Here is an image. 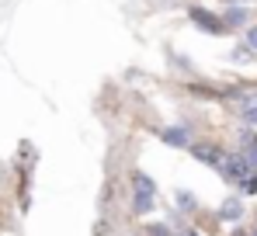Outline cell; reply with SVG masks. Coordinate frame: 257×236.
<instances>
[{
  "label": "cell",
  "mask_w": 257,
  "mask_h": 236,
  "mask_svg": "<svg viewBox=\"0 0 257 236\" xmlns=\"http://www.w3.org/2000/svg\"><path fill=\"white\" fill-rule=\"evenodd\" d=\"M132 205H136V212H150V208L157 205L153 181H150L146 174H139V177H136V184H132Z\"/></svg>",
  "instance_id": "obj_1"
},
{
  "label": "cell",
  "mask_w": 257,
  "mask_h": 236,
  "mask_svg": "<svg viewBox=\"0 0 257 236\" xmlns=\"http://www.w3.org/2000/svg\"><path fill=\"white\" fill-rule=\"evenodd\" d=\"M188 18H191L202 32H209V35H222V18H215L212 11H205V7H191Z\"/></svg>",
  "instance_id": "obj_2"
},
{
  "label": "cell",
  "mask_w": 257,
  "mask_h": 236,
  "mask_svg": "<svg viewBox=\"0 0 257 236\" xmlns=\"http://www.w3.org/2000/svg\"><path fill=\"white\" fill-rule=\"evenodd\" d=\"M219 170H222V177H229V181H243L250 167H247L243 157H222L219 160Z\"/></svg>",
  "instance_id": "obj_3"
},
{
  "label": "cell",
  "mask_w": 257,
  "mask_h": 236,
  "mask_svg": "<svg viewBox=\"0 0 257 236\" xmlns=\"http://www.w3.org/2000/svg\"><path fill=\"white\" fill-rule=\"evenodd\" d=\"M167 146H191V136H188V129H164V136H160Z\"/></svg>",
  "instance_id": "obj_4"
},
{
  "label": "cell",
  "mask_w": 257,
  "mask_h": 236,
  "mask_svg": "<svg viewBox=\"0 0 257 236\" xmlns=\"http://www.w3.org/2000/svg\"><path fill=\"white\" fill-rule=\"evenodd\" d=\"M191 153L198 160H205V163H215V167H219V160H222V150H219V146H191Z\"/></svg>",
  "instance_id": "obj_5"
},
{
  "label": "cell",
  "mask_w": 257,
  "mask_h": 236,
  "mask_svg": "<svg viewBox=\"0 0 257 236\" xmlns=\"http://www.w3.org/2000/svg\"><path fill=\"white\" fill-rule=\"evenodd\" d=\"M243 21H247V11L243 7H229L222 14V25H243Z\"/></svg>",
  "instance_id": "obj_6"
},
{
  "label": "cell",
  "mask_w": 257,
  "mask_h": 236,
  "mask_svg": "<svg viewBox=\"0 0 257 236\" xmlns=\"http://www.w3.org/2000/svg\"><path fill=\"white\" fill-rule=\"evenodd\" d=\"M240 115H243V122H257V97H250V101L240 108Z\"/></svg>",
  "instance_id": "obj_7"
},
{
  "label": "cell",
  "mask_w": 257,
  "mask_h": 236,
  "mask_svg": "<svg viewBox=\"0 0 257 236\" xmlns=\"http://www.w3.org/2000/svg\"><path fill=\"white\" fill-rule=\"evenodd\" d=\"M222 215H226V219H236V215H240V201H226V205H222Z\"/></svg>",
  "instance_id": "obj_8"
},
{
  "label": "cell",
  "mask_w": 257,
  "mask_h": 236,
  "mask_svg": "<svg viewBox=\"0 0 257 236\" xmlns=\"http://www.w3.org/2000/svg\"><path fill=\"white\" fill-rule=\"evenodd\" d=\"M243 160H247V167H257V143H254V146H247Z\"/></svg>",
  "instance_id": "obj_9"
},
{
  "label": "cell",
  "mask_w": 257,
  "mask_h": 236,
  "mask_svg": "<svg viewBox=\"0 0 257 236\" xmlns=\"http://www.w3.org/2000/svg\"><path fill=\"white\" fill-rule=\"evenodd\" d=\"M177 205H181V208H195V201H191L188 191H177Z\"/></svg>",
  "instance_id": "obj_10"
},
{
  "label": "cell",
  "mask_w": 257,
  "mask_h": 236,
  "mask_svg": "<svg viewBox=\"0 0 257 236\" xmlns=\"http://www.w3.org/2000/svg\"><path fill=\"white\" fill-rule=\"evenodd\" d=\"M247 56H250V49H247V45H243V49H236V52H233V59H236V63H247Z\"/></svg>",
  "instance_id": "obj_11"
},
{
  "label": "cell",
  "mask_w": 257,
  "mask_h": 236,
  "mask_svg": "<svg viewBox=\"0 0 257 236\" xmlns=\"http://www.w3.org/2000/svg\"><path fill=\"white\" fill-rule=\"evenodd\" d=\"M247 49H257V28L247 32Z\"/></svg>",
  "instance_id": "obj_12"
},
{
  "label": "cell",
  "mask_w": 257,
  "mask_h": 236,
  "mask_svg": "<svg viewBox=\"0 0 257 236\" xmlns=\"http://www.w3.org/2000/svg\"><path fill=\"white\" fill-rule=\"evenodd\" d=\"M150 236H171V233H167L164 226H150Z\"/></svg>",
  "instance_id": "obj_13"
}]
</instances>
